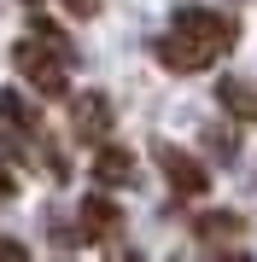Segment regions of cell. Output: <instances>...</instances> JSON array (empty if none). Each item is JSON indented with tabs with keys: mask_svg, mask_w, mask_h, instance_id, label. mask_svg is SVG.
<instances>
[{
	"mask_svg": "<svg viewBox=\"0 0 257 262\" xmlns=\"http://www.w3.org/2000/svg\"><path fill=\"white\" fill-rule=\"evenodd\" d=\"M152 158H158V169H164V181L181 192V198H199L205 187H210V175H205V163L199 158H187L181 146H170V140H158L152 146Z\"/></svg>",
	"mask_w": 257,
	"mask_h": 262,
	"instance_id": "3957f363",
	"label": "cell"
},
{
	"mask_svg": "<svg viewBox=\"0 0 257 262\" xmlns=\"http://www.w3.org/2000/svg\"><path fill=\"white\" fill-rule=\"evenodd\" d=\"M94 181H100V187H134V151L100 140V151H94Z\"/></svg>",
	"mask_w": 257,
	"mask_h": 262,
	"instance_id": "5b68a950",
	"label": "cell"
},
{
	"mask_svg": "<svg viewBox=\"0 0 257 262\" xmlns=\"http://www.w3.org/2000/svg\"><path fill=\"white\" fill-rule=\"evenodd\" d=\"M6 198H12V175L0 169V204H6Z\"/></svg>",
	"mask_w": 257,
	"mask_h": 262,
	"instance_id": "8fae6325",
	"label": "cell"
},
{
	"mask_svg": "<svg viewBox=\"0 0 257 262\" xmlns=\"http://www.w3.org/2000/svg\"><path fill=\"white\" fill-rule=\"evenodd\" d=\"M222 233H246V222H240L234 210H210V215H199V239H222Z\"/></svg>",
	"mask_w": 257,
	"mask_h": 262,
	"instance_id": "ba28073f",
	"label": "cell"
},
{
	"mask_svg": "<svg viewBox=\"0 0 257 262\" xmlns=\"http://www.w3.org/2000/svg\"><path fill=\"white\" fill-rule=\"evenodd\" d=\"M234 35H240V24L222 18V12H210V6H175V18H170V29L158 35L152 53H158L164 70L199 76V70H210L222 53L234 47Z\"/></svg>",
	"mask_w": 257,
	"mask_h": 262,
	"instance_id": "6da1fadb",
	"label": "cell"
},
{
	"mask_svg": "<svg viewBox=\"0 0 257 262\" xmlns=\"http://www.w3.org/2000/svg\"><path fill=\"white\" fill-rule=\"evenodd\" d=\"M12 64H18V76L41 99H58L70 88V47L58 41V29L41 24V18H35V29H29L18 47H12Z\"/></svg>",
	"mask_w": 257,
	"mask_h": 262,
	"instance_id": "7a4b0ae2",
	"label": "cell"
},
{
	"mask_svg": "<svg viewBox=\"0 0 257 262\" xmlns=\"http://www.w3.org/2000/svg\"><path fill=\"white\" fill-rule=\"evenodd\" d=\"M70 12H76V18H94V12H100V0H70Z\"/></svg>",
	"mask_w": 257,
	"mask_h": 262,
	"instance_id": "30bf717a",
	"label": "cell"
},
{
	"mask_svg": "<svg viewBox=\"0 0 257 262\" xmlns=\"http://www.w3.org/2000/svg\"><path fill=\"white\" fill-rule=\"evenodd\" d=\"M0 117H6L12 128L24 134V140H41V105H35V99H24L18 88H6V94H0Z\"/></svg>",
	"mask_w": 257,
	"mask_h": 262,
	"instance_id": "8992f818",
	"label": "cell"
},
{
	"mask_svg": "<svg viewBox=\"0 0 257 262\" xmlns=\"http://www.w3.org/2000/svg\"><path fill=\"white\" fill-rule=\"evenodd\" d=\"M70 128H76V140H105L111 134V105H105V94H82L76 111H70Z\"/></svg>",
	"mask_w": 257,
	"mask_h": 262,
	"instance_id": "277c9868",
	"label": "cell"
},
{
	"mask_svg": "<svg viewBox=\"0 0 257 262\" xmlns=\"http://www.w3.org/2000/svg\"><path fill=\"white\" fill-rule=\"evenodd\" d=\"M0 262H29V251H24L18 239H0Z\"/></svg>",
	"mask_w": 257,
	"mask_h": 262,
	"instance_id": "9c48e42d",
	"label": "cell"
},
{
	"mask_svg": "<svg viewBox=\"0 0 257 262\" xmlns=\"http://www.w3.org/2000/svg\"><path fill=\"white\" fill-rule=\"evenodd\" d=\"M222 262H251V256H222Z\"/></svg>",
	"mask_w": 257,
	"mask_h": 262,
	"instance_id": "7c38bea8",
	"label": "cell"
},
{
	"mask_svg": "<svg viewBox=\"0 0 257 262\" xmlns=\"http://www.w3.org/2000/svg\"><path fill=\"white\" fill-rule=\"evenodd\" d=\"M117 227H123V215H117L111 198H100V192L82 198V233H88V239H111Z\"/></svg>",
	"mask_w": 257,
	"mask_h": 262,
	"instance_id": "52a82bcc",
	"label": "cell"
}]
</instances>
